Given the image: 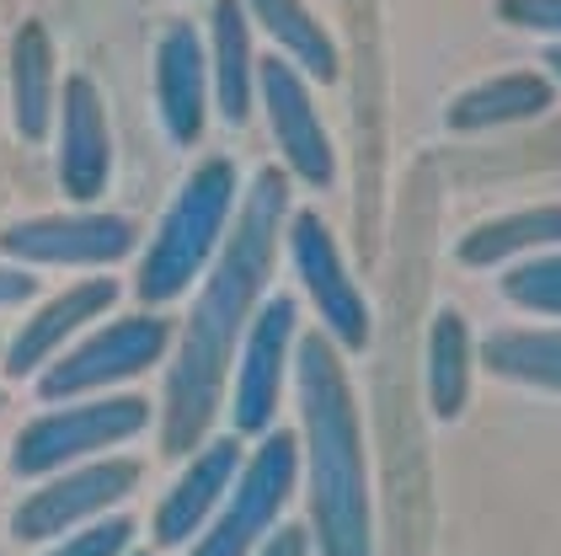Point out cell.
Instances as JSON below:
<instances>
[{
    "label": "cell",
    "mask_w": 561,
    "mask_h": 556,
    "mask_svg": "<svg viewBox=\"0 0 561 556\" xmlns=\"http://www.w3.org/2000/svg\"><path fill=\"white\" fill-rule=\"evenodd\" d=\"M284 225H289V177L262 167L252 188L241 193L225 247L209 262L204 290L176 338V359L167 370V396H161V450L167 455H193L219 418L225 375L236 364V348L247 338L257 305L267 299Z\"/></svg>",
    "instance_id": "cell-1"
},
{
    "label": "cell",
    "mask_w": 561,
    "mask_h": 556,
    "mask_svg": "<svg viewBox=\"0 0 561 556\" xmlns=\"http://www.w3.org/2000/svg\"><path fill=\"white\" fill-rule=\"evenodd\" d=\"M295 390H300V466L310 476V535L316 556H375L369 519V470L358 401L343 370V348L327 332L295 342Z\"/></svg>",
    "instance_id": "cell-2"
},
{
    "label": "cell",
    "mask_w": 561,
    "mask_h": 556,
    "mask_svg": "<svg viewBox=\"0 0 561 556\" xmlns=\"http://www.w3.org/2000/svg\"><path fill=\"white\" fill-rule=\"evenodd\" d=\"M241 204V182H236V161L230 156H209L204 167L187 171V182L176 188L172 209L161 214L150 247L139 257V279L134 295L145 305H172L182 299L225 247V230Z\"/></svg>",
    "instance_id": "cell-3"
},
{
    "label": "cell",
    "mask_w": 561,
    "mask_h": 556,
    "mask_svg": "<svg viewBox=\"0 0 561 556\" xmlns=\"http://www.w3.org/2000/svg\"><path fill=\"white\" fill-rule=\"evenodd\" d=\"M300 481V439L267 428L262 444L241 461V476L219 513L187 541V556H252L278 530V513Z\"/></svg>",
    "instance_id": "cell-4"
},
{
    "label": "cell",
    "mask_w": 561,
    "mask_h": 556,
    "mask_svg": "<svg viewBox=\"0 0 561 556\" xmlns=\"http://www.w3.org/2000/svg\"><path fill=\"white\" fill-rule=\"evenodd\" d=\"M145 423H150L145 396H87V401L76 396L70 407H54L16 433L11 470L16 476H54V470L81 466L113 444H129L134 433H145Z\"/></svg>",
    "instance_id": "cell-5"
},
{
    "label": "cell",
    "mask_w": 561,
    "mask_h": 556,
    "mask_svg": "<svg viewBox=\"0 0 561 556\" xmlns=\"http://www.w3.org/2000/svg\"><path fill=\"white\" fill-rule=\"evenodd\" d=\"M172 348V321L167 316H118L107 327H96L76 348L54 353L38 370V396L44 401H76V396H102L113 385L145 375L150 364H161V353Z\"/></svg>",
    "instance_id": "cell-6"
},
{
    "label": "cell",
    "mask_w": 561,
    "mask_h": 556,
    "mask_svg": "<svg viewBox=\"0 0 561 556\" xmlns=\"http://www.w3.org/2000/svg\"><path fill=\"white\" fill-rule=\"evenodd\" d=\"M295 342H300V305L289 295H267L247 327V338L236 348V375H230V423L241 439H257L278 418V396L284 375L295 364Z\"/></svg>",
    "instance_id": "cell-7"
},
{
    "label": "cell",
    "mask_w": 561,
    "mask_h": 556,
    "mask_svg": "<svg viewBox=\"0 0 561 556\" xmlns=\"http://www.w3.org/2000/svg\"><path fill=\"white\" fill-rule=\"evenodd\" d=\"M284 247H289L300 290L310 295L316 316H321V332L337 342L343 353H358V348L369 342V305L358 295V284H353V273H347V262H343V252H337V241H332V230H327V219L310 209L289 214Z\"/></svg>",
    "instance_id": "cell-8"
},
{
    "label": "cell",
    "mask_w": 561,
    "mask_h": 556,
    "mask_svg": "<svg viewBox=\"0 0 561 556\" xmlns=\"http://www.w3.org/2000/svg\"><path fill=\"white\" fill-rule=\"evenodd\" d=\"M134 487H139V461H81V466H65L54 481H44L38 492H27L16 513H11V535L16 541H59L70 530H81L91 519L124 503Z\"/></svg>",
    "instance_id": "cell-9"
},
{
    "label": "cell",
    "mask_w": 561,
    "mask_h": 556,
    "mask_svg": "<svg viewBox=\"0 0 561 556\" xmlns=\"http://www.w3.org/2000/svg\"><path fill=\"white\" fill-rule=\"evenodd\" d=\"M134 241H139L134 219L102 209L38 214L0 230V252L22 268H113L134 252Z\"/></svg>",
    "instance_id": "cell-10"
},
{
    "label": "cell",
    "mask_w": 561,
    "mask_h": 556,
    "mask_svg": "<svg viewBox=\"0 0 561 556\" xmlns=\"http://www.w3.org/2000/svg\"><path fill=\"white\" fill-rule=\"evenodd\" d=\"M257 102L267 113L273 145H278L289 177L305 182V188H332L337 182V150H332V134L316 113L310 81L289 59L267 54V59H257Z\"/></svg>",
    "instance_id": "cell-11"
},
{
    "label": "cell",
    "mask_w": 561,
    "mask_h": 556,
    "mask_svg": "<svg viewBox=\"0 0 561 556\" xmlns=\"http://www.w3.org/2000/svg\"><path fill=\"white\" fill-rule=\"evenodd\" d=\"M241 461H247V455H241V433L198 444V450L187 455L182 476L172 481V492L156 503V519H150L156 546H187L219 513V503L230 498V487H236V476H241Z\"/></svg>",
    "instance_id": "cell-12"
},
{
    "label": "cell",
    "mask_w": 561,
    "mask_h": 556,
    "mask_svg": "<svg viewBox=\"0 0 561 556\" xmlns=\"http://www.w3.org/2000/svg\"><path fill=\"white\" fill-rule=\"evenodd\" d=\"M209 97H215L209 48L193 22H172L156 38V113L172 145H198L209 124Z\"/></svg>",
    "instance_id": "cell-13"
},
{
    "label": "cell",
    "mask_w": 561,
    "mask_h": 556,
    "mask_svg": "<svg viewBox=\"0 0 561 556\" xmlns=\"http://www.w3.org/2000/svg\"><path fill=\"white\" fill-rule=\"evenodd\" d=\"M113 177V134L102 91L87 76H70L59 91V188L70 204H96Z\"/></svg>",
    "instance_id": "cell-14"
},
{
    "label": "cell",
    "mask_w": 561,
    "mask_h": 556,
    "mask_svg": "<svg viewBox=\"0 0 561 556\" xmlns=\"http://www.w3.org/2000/svg\"><path fill=\"white\" fill-rule=\"evenodd\" d=\"M113 299H118V284H113V279H81V284L59 290L48 305H38V310L22 321L16 338L5 342V375H11V381L38 375L81 327H91L102 310H113Z\"/></svg>",
    "instance_id": "cell-15"
},
{
    "label": "cell",
    "mask_w": 561,
    "mask_h": 556,
    "mask_svg": "<svg viewBox=\"0 0 561 556\" xmlns=\"http://www.w3.org/2000/svg\"><path fill=\"white\" fill-rule=\"evenodd\" d=\"M252 16L241 0H215L209 11V81L225 124H247L257 107V54H252Z\"/></svg>",
    "instance_id": "cell-16"
},
{
    "label": "cell",
    "mask_w": 561,
    "mask_h": 556,
    "mask_svg": "<svg viewBox=\"0 0 561 556\" xmlns=\"http://www.w3.org/2000/svg\"><path fill=\"white\" fill-rule=\"evenodd\" d=\"M241 5H247L252 27L273 38L278 59H289L305 81H337V70H343L337 43H332V33L310 16L305 0H241Z\"/></svg>",
    "instance_id": "cell-17"
},
{
    "label": "cell",
    "mask_w": 561,
    "mask_h": 556,
    "mask_svg": "<svg viewBox=\"0 0 561 556\" xmlns=\"http://www.w3.org/2000/svg\"><path fill=\"white\" fill-rule=\"evenodd\" d=\"M557 102V86L535 70H508V76H492V81L471 86L449 102L444 124L455 134H476V128H503V124H524V118H540L546 107Z\"/></svg>",
    "instance_id": "cell-18"
},
{
    "label": "cell",
    "mask_w": 561,
    "mask_h": 556,
    "mask_svg": "<svg viewBox=\"0 0 561 556\" xmlns=\"http://www.w3.org/2000/svg\"><path fill=\"white\" fill-rule=\"evenodd\" d=\"M54 113V43L44 22H22L11 38V124L27 145H44Z\"/></svg>",
    "instance_id": "cell-19"
},
{
    "label": "cell",
    "mask_w": 561,
    "mask_h": 556,
    "mask_svg": "<svg viewBox=\"0 0 561 556\" xmlns=\"http://www.w3.org/2000/svg\"><path fill=\"white\" fill-rule=\"evenodd\" d=\"M561 247V204H540V209H518L503 219H486L476 225L471 236L455 247V257L466 268H497V262H514V257L546 252Z\"/></svg>",
    "instance_id": "cell-20"
},
{
    "label": "cell",
    "mask_w": 561,
    "mask_h": 556,
    "mask_svg": "<svg viewBox=\"0 0 561 556\" xmlns=\"http://www.w3.org/2000/svg\"><path fill=\"white\" fill-rule=\"evenodd\" d=\"M471 396V327L460 310H438L428 332V407L438 423H455Z\"/></svg>",
    "instance_id": "cell-21"
},
{
    "label": "cell",
    "mask_w": 561,
    "mask_h": 556,
    "mask_svg": "<svg viewBox=\"0 0 561 556\" xmlns=\"http://www.w3.org/2000/svg\"><path fill=\"white\" fill-rule=\"evenodd\" d=\"M481 364L503 381L561 390V327H514V332H492L481 342Z\"/></svg>",
    "instance_id": "cell-22"
},
{
    "label": "cell",
    "mask_w": 561,
    "mask_h": 556,
    "mask_svg": "<svg viewBox=\"0 0 561 556\" xmlns=\"http://www.w3.org/2000/svg\"><path fill=\"white\" fill-rule=\"evenodd\" d=\"M503 295L524 305V310H540V316H561V252L540 257V262H518L503 279Z\"/></svg>",
    "instance_id": "cell-23"
},
{
    "label": "cell",
    "mask_w": 561,
    "mask_h": 556,
    "mask_svg": "<svg viewBox=\"0 0 561 556\" xmlns=\"http://www.w3.org/2000/svg\"><path fill=\"white\" fill-rule=\"evenodd\" d=\"M134 541V524L129 519H91L81 530L59 535L44 556H124Z\"/></svg>",
    "instance_id": "cell-24"
},
{
    "label": "cell",
    "mask_w": 561,
    "mask_h": 556,
    "mask_svg": "<svg viewBox=\"0 0 561 556\" xmlns=\"http://www.w3.org/2000/svg\"><path fill=\"white\" fill-rule=\"evenodd\" d=\"M497 16L524 33H546L561 43V0H497Z\"/></svg>",
    "instance_id": "cell-25"
},
{
    "label": "cell",
    "mask_w": 561,
    "mask_h": 556,
    "mask_svg": "<svg viewBox=\"0 0 561 556\" xmlns=\"http://www.w3.org/2000/svg\"><path fill=\"white\" fill-rule=\"evenodd\" d=\"M252 556H310V530H300V524H284V530H273V535H267Z\"/></svg>",
    "instance_id": "cell-26"
},
{
    "label": "cell",
    "mask_w": 561,
    "mask_h": 556,
    "mask_svg": "<svg viewBox=\"0 0 561 556\" xmlns=\"http://www.w3.org/2000/svg\"><path fill=\"white\" fill-rule=\"evenodd\" d=\"M33 295H38V279H33L27 268H0V310L27 305Z\"/></svg>",
    "instance_id": "cell-27"
},
{
    "label": "cell",
    "mask_w": 561,
    "mask_h": 556,
    "mask_svg": "<svg viewBox=\"0 0 561 556\" xmlns=\"http://www.w3.org/2000/svg\"><path fill=\"white\" fill-rule=\"evenodd\" d=\"M546 65H551V81H561V43H551V48H546Z\"/></svg>",
    "instance_id": "cell-28"
},
{
    "label": "cell",
    "mask_w": 561,
    "mask_h": 556,
    "mask_svg": "<svg viewBox=\"0 0 561 556\" xmlns=\"http://www.w3.org/2000/svg\"><path fill=\"white\" fill-rule=\"evenodd\" d=\"M124 556H150V552H124Z\"/></svg>",
    "instance_id": "cell-29"
}]
</instances>
